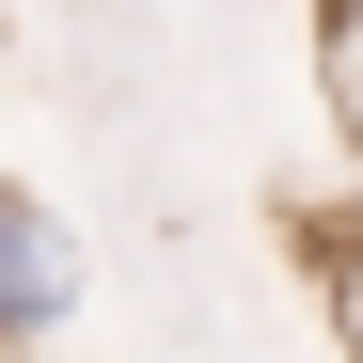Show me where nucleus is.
<instances>
[{
  "label": "nucleus",
  "mask_w": 363,
  "mask_h": 363,
  "mask_svg": "<svg viewBox=\"0 0 363 363\" xmlns=\"http://www.w3.org/2000/svg\"><path fill=\"white\" fill-rule=\"evenodd\" d=\"M64 316H79V237H64L48 190H16V206H0V332H16V347H64Z\"/></svg>",
  "instance_id": "nucleus-1"
}]
</instances>
